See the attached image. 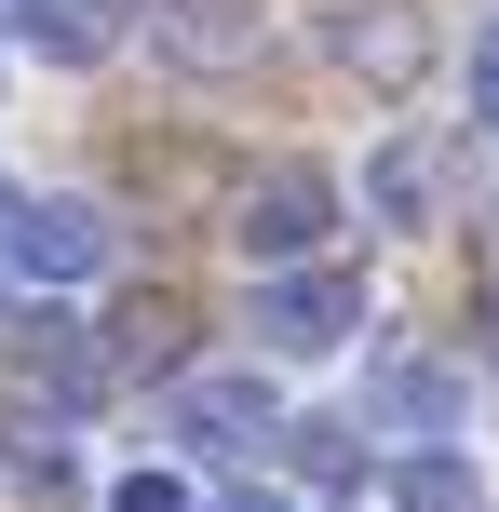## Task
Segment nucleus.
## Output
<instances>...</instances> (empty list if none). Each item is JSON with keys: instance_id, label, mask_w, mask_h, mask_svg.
<instances>
[{"instance_id": "4", "label": "nucleus", "mask_w": 499, "mask_h": 512, "mask_svg": "<svg viewBox=\"0 0 499 512\" xmlns=\"http://www.w3.org/2000/svg\"><path fill=\"white\" fill-rule=\"evenodd\" d=\"M176 432H189V445H243V459H257V445L284 432V391H270L257 364H176Z\"/></svg>"}, {"instance_id": "11", "label": "nucleus", "mask_w": 499, "mask_h": 512, "mask_svg": "<svg viewBox=\"0 0 499 512\" xmlns=\"http://www.w3.org/2000/svg\"><path fill=\"white\" fill-rule=\"evenodd\" d=\"M432 189H446V149H419V135H392V149L365 162V203L392 216V230H432Z\"/></svg>"}, {"instance_id": "12", "label": "nucleus", "mask_w": 499, "mask_h": 512, "mask_svg": "<svg viewBox=\"0 0 499 512\" xmlns=\"http://www.w3.org/2000/svg\"><path fill=\"white\" fill-rule=\"evenodd\" d=\"M270 445L297 459V486H365V418H284Z\"/></svg>"}, {"instance_id": "9", "label": "nucleus", "mask_w": 499, "mask_h": 512, "mask_svg": "<svg viewBox=\"0 0 499 512\" xmlns=\"http://www.w3.org/2000/svg\"><path fill=\"white\" fill-rule=\"evenodd\" d=\"M0 472H14L27 499H68V486H81V445H68V418L14 405V418H0Z\"/></svg>"}, {"instance_id": "5", "label": "nucleus", "mask_w": 499, "mask_h": 512, "mask_svg": "<svg viewBox=\"0 0 499 512\" xmlns=\"http://www.w3.org/2000/svg\"><path fill=\"white\" fill-rule=\"evenodd\" d=\"M0 351H27L54 378V405H95V391H122V351H108L95 324H68L54 297H27V310H0Z\"/></svg>"}, {"instance_id": "3", "label": "nucleus", "mask_w": 499, "mask_h": 512, "mask_svg": "<svg viewBox=\"0 0 499 512\" xmlns=\"http://www.w3.org/2000/svg\"><path fill=\"white\" fill-rule=\"evenodd\" d=\"M0 256H14L41 297H54V283H95L108 270V216L68 203V189H54V203H0Z\"/></svg>"}, {"instance_id": "6", "label": "nucleus", "mask_w": 499, "mask_h": 512, "mask_svg": "<svg viewBox=\"0 0 499 512\" xmlns=\"http://www.w3.org/2000/svg\"><path fill=\"white\" fill-rule=\"evenodd\" d=\"M338 68L365 81V95H419V81H432V27H419V0H365V14H338Z\"/></svg>"}, {"instance_id": "1", "label": "nucleus", "mask_w": 499, "mask_h": 512, "mask_svg": "<svg viewBox=\"0 0 499 512\" xmlns=\"http://www.w3.org/2000/svg\"><path fill=\"white\" fill-rule=\"evenodd\" d=\"M351 324H365V283H351V270H311V256L257 270V351H270V364H311V351H338Z\"/></svg>"}, {"instance_id": "8", "label": "nucleus", "mask_w": 499, "mask_h": 512, "mask_svg": "<svg viewBox=\"0 0 499 512\" xmlns=\"http://www.w3.org/2000/svg\"><path fill=\"white\" fill-rule=\"evenodd\" d=\"M135 27H149L176 68H243V54H257V0H135Z\"/></svg>"}, {"instance_id": "13", "label": "nucleus", "mask_w": 499, "mask_h": 512, "mask_svg": "<svg viewBox=\"0 0 499 512\" xmlns=\"http://www.w3.org/2000/svg\"><path fill=\"white\" fill-rule=\"evenodd\" d=\"M365 405H378V418H405V432H459V378H446V364H378Z\"/></svg>"}, {"instance_id": "2", "label": "nucleus", "mask_w": 499, "mask_h": 512, "mask_svg": "<svg viewBox=\"0 0 499 512\" xmlns=\"http://www.w3.org/2000/svg\"><path fill=\"white\" fill-rule=\"evenodd\" d=\"M324 230H338V176H324V162H270V176H243V216H230V243L257 256V270L311 256Z\"/></svg>"}, {"instance_id": "16", "label": "nucleus", "mask_w": 499, "mask_h": 512, "mask_svg": "<svg viewBox=\"0 0 499 512\" xmlns=\"http://www.w3.org/2000/svg\"><path fill=\"white\" fill-rule=\"evenodd\" d=\"M473 122H486V135H499V41H486V54H473Z\"/></svg>"}, {"instance_id": "14", "label": "nucleus", "mask_w": 499, "mask_h": 512, "mask_svg": "<svg viewBox=\"0 0 499 512\" xmlns=\"http://www.w3.org/2000/svg\"><path fill=\"white\" fill-rule=\"evenodd\" d=\"M108 351H122V364H149V378H176V364H189V310H176V297H135Z\"/></svg>"}, {"instance_id": "15", "label": "nucleus", "mask_w": 499, "mask_h": 512, "mask_svg": "<svg viewBox=\"0 0 499 512\" xmlns=\"http://www.w3.org/2000/svg\"><path fill=\"white\" fill-rule=\"evenodd\" d=\"M108 512H189V486H176V472H122V486H108Z\"/></svg>"}, {"instance_id": "10", "label": "nucleus", "mask_w": 499, "mask_h": 512, "mask_svg": "<svg viewBox=\"0 0 499 512\" xmlns=\"http://www.w3.org/2000/svg\"><path fill=\"white\" fill-rule=\"evenodd\" d=\"M392 512H499V486L459 445H419V459H392Z\"/></svg>"}, {"instance_id": "7", "label": "nucleus", "mask_w": 499, "mask_h": 512, "mask_svg": "<svg viewBox=\"0 0 499 512\" xmlns=\"http://www.w3.org/2000/svg\"><path fill=\"white\" fill-rule=\"evenodd\" d=\"M14 41L41 68H108L135 41V0H14Z\"/></svg>"}, {"instance_id": "17", "label": "nucleus", "mask_w": 499, "mask_h": 512, "mask_svg": "<svg viewBox=\"0 0 499 512\" xmlns=\"http://www.w3.org/2000/svg\"><path fill=\"white\" fill-rule=\"evenodd\" d=\"M230 512H284V499H257V486H243V499H230Z\"/></svg>"}]
</instances>
